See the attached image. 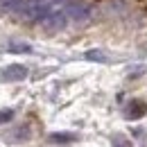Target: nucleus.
I'll return each instance as SVG.
<instances>
[{
    "mask_svg": "<svg viewBox=\"0 0 147 147\" xmlns=\"http://www.w3.org/2000/svg\"><path fill=\"white\" fill-rule=\"evenodd\" d=\"M25 75H27V68H25V66H18V63H14V66H7L5 70H0V79L16 82V79H25Z\"/></svg>",
    "mask_w": 147,
    "mask_h": 147,
    "instance_id": "nucleus-1",
    "label": "nucleus"
},
{
    "mask_svg": "<svg viewBox=\"0 0 147 147\" xmlns=\"http://www.w3.org/2000/svg\"><path fill=\"white\" fill-rule=\"evenodd\" d=\"M145 113H147V107L143 104V102H131V104L127 107V111H125V115L131 118V120H134V118H143Z\"/></svg>",
    "mask_w": 147,
    "mask_h": 147,
    "instance_id": "nucleus-2",
    "label": "nucleus"
},
{
    "mask_svg": "<svg viewBox=\"0 0 147 147\" xmlns=\"http://www.w3.org/2000/svg\"><path fill=\"white\" fill-rule=\"evenodd\" d=\"M50 138H52L55 143H73V140H77L75 134H52Z\"/></svg>",
    "mask_w": 147,
    "mask_h": 147,
    "instance_id": "nucleus-3",
    "label": "nucleus"
},
{
    "mask_svg": "<svg viewBox=\"0 0 147 147\" xmlns=\"http://www.w3.org/2000/svg\"><path fill=\"white\" fill-rule=\"evenodd\" d=\"M113 147H134V145L129 143V140L125 138V136H118V138L113 140Z\"/></svg>",
    "mask_w": 147,
    "mask_h": 147,
    "instance_id": "nucleus-4",
    "label": "nucleus"
},
{
    "mask_svg": "<svg viewBox=\"0 0 147 147\" xmlns=\"http://www.w3.org/2000/svg\"><path fill=\"white\" fill-rule=\"evenodd\" d=\"M11 111H0V122H7V120H11Z\"/></svg>",
    "mask_w": 147,
    "mask_h": 147,
    "instance_id": "nucleus-5",
    "label": "nucleus"
}]
</instances>
